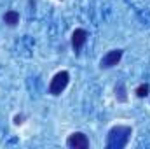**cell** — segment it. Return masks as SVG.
Segmentation results:
<instances>
[{
	"instance_id": "obj_5",
	"label": "cell",
	"mask_w": 150,
	"mask_h": 149,
	"mask_svg": "<svg viewBox=\"0 0 150 149\" xmlns=\"http://www.w3.org/2000/svg\"><path fill=\"white\" fill-rule=\"evenodd\" d=\"M86 40H87V32H86L84 28L74 30V34H72V47H74L75 51H79V49L86 44Z\"/></svg>"
},
{
	"instance_id": "obj_1",
	"label": "cell",
	"mask_w": 150,
	"mask_h": 149,
	"mask_svg": "<svg viewBox=\"0 0 150 149\" xmlns=\"http://www.w3.org/2000/svg\"><path fill=\"white\" fill-rule=\"evenodd\" d=\"M131 133H133V130L129 126H122V125L113 126L108 132V144H107L108 149H122L129 142Z\"/></svg>"
},
{
	"instance_id": "obj_4",
	"label": "cell",
	"mask_w": 150,
	"mask_h": 149,
	"mask_svg": "<svg viewBox=\"0 0 150 149\" xmlns=\"http://www.w3.org/2000/svg\"><path fill=\"white\" fill-rule=\"evenodd\" d=\"M120 58H122V49H112V51H108V53L101 58L100 67H101V69H112V67H115V65L120 62Z\"/></svg>"
},
{
	"instance_id": "obj_3",
	"label": "cell",
	"mask_w": 150,
	"mask_h": 149,
	"mask_svg": "<svg viewBox=\"0 0 150 149\" xmlns=\"http://www.w3.org/2000/svg\"><path fill=\"white\" fill-rule=\"evenodd\" d=\"M67 146H68L70 149H87L89 148V139H87L86 133L75 132V133H72V135L68 137Z\"/></svg>"
},
{
	"instance_id": "obj_2",
	"label": "cell",
	"mask_w": 150,
	"mask_h": 149,
	"mask_svg": "<svg viewBox=\"0 0 150 149\" xmlns=\"http://www.w3.org/2000/svg\"><path fill=\"white\" fill-rule=\"evenodd\" d=\"M68 81H70V74H68L67 70L58 72V74L52 77L51 84H49V93H51V95H54V97L61 95V93L65 91V88L68 86Z\"/></svg>"
},
{
	"instance_id": "obj_7",
	"label": "cell",
	"mask_w": 150,
	"mask_h": 149,
	"mask_svg": "<svg viewBox=\"0 0 150 149\" xmlns=\"http://www.w3.org/2000/svg\"><path fill=\"white\" fill-rule=\"evenodd\" d=\"M149 84L145 82V84H140L138 88H136V97H140V98H145L147 95H149Z\"/></svg>"
},
{
	"instance_id": "obj_6",
	"label": "cell",
	"mask_w": 150,
	"mask_h": 149,
	"mask_svg": "<svg viewBox=\"0 0 150 149\" xmlns=\"http://www.w3.org/2000/svg\"><path fill=\"white\" fill-rule=\"evenodd\" d=\"M4 23H7L9 27H16L18 23H19V12H16V11H7L5 14H4Z\"/></svg>"
}]
</instances>
